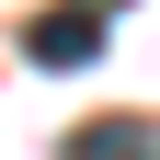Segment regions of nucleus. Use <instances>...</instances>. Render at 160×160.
Segmentation results:
<instances>
[{"label": "nucleus", "mask_w": 160, "mask_h": 160, "mask_svg": "<svg viewBox=\"0 0 160 160\" xmlns=\"http://www.w3.org/2000/svg\"><path fill=\"white\" fill-rule=\"evenodd\" d=\"M103 34H114V0H46V12L23 23V57L34 69H92Z\"/></svg>", "instance_id": "1"}, {"label": "nucleus", "mask_w": 160, "mask_h": 160, "mask_svg": "<svg viewBox=\"0 0 160 160\" xmlns=\"http://www.w3.org/2000/svg\"><path fill=\"white\" fill-rule=\"evenodd\" d=\"M69 160H160V126L149 114H92V126H69Z\"/></svg>", "instance_id": "2"}]
</instances>
